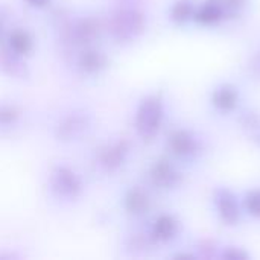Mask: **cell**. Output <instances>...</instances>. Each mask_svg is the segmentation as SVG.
Segmentation results:
<instances>
[{
  "mask_svg": "<svg viewBox=\"0 0 260 260\" xmlns=\"http://www.w3.org/2000/svg\"><path fill=\"white\" fill-rule=\"evenodd\" d=\"M104 26L114 43L126 46L145 35L148 29V15L139 5L120 2L107 14Z\"/></svg>",
  "mask_w": 260,
  "mask_h": 260,
  "instance_id": "obj_1",
  "label": "cell"
},
{
  "mask_svg": "<svg viewBox=\"0 0 260 260\" xmlns=\"http://www.w3.org/2000/svg\"><path fill=\"white\" fill-rule=\"evenodd\" d=\"M46 189L49 197L61 206L78 203L85 193V181L82 175L69 163H53L46 175Z\"/></svg>",
  "mask_w": 260,
  "mask_h": 260,
  "instance_id": "obj_2",
  "label": "cell"
},
{
  "mask_svg": "<svg viewBox=\"0 0 260 260\" xmlns=\"http://www.w3.org/2000/svg\"><path fill=\"white\" fill-rule=\"evenodd\" d=\"M166 113V99L161 91H151L139 101L134 111V129L143 143H152L161 134Z\"/></svg>",
  "mask_w": 260,
  "mask_h": 260,
  "instance_id": "obj_3",
  "label": "cell"
},
{
  "mask_svg": "<svg viewBox=\"0 0 260 260\" xmlns=\"http://www.w3.org/2000/svg\"><path fill=\"white\" fill-rule=\"evenodd\" d=\"M94 128V114L81 105L61 111L52 123V136L62 145L82 142Z\"/></svg>",
  "mask_w": 260,
  "mask_h": 260,
  "instance_id": "obj_4",
  "label": "cell"
},
{
  "mask_svg": "<svg viewBox=\"0 0 260 260\" xmlns=\"http://www.w3.org/2000/svg\"><path fill=\"white\" fill-rule=\"evenodd\" d=\"M133 155V142L128 137H110L99 143L91 155L94 171L104 177H114L120 174Z\"/></svg>",
  "mask_w": 260,
  "mask_h": 260,
  "instance_id": "obj_5",
  "label": "cell"
},
{
  "mask_svg": "<svg viewBox=\"0 0 260 260\" xmlns=\"http://www.w3.org/2000/svg\"><path fill=\"white\" fill-rule=\"evenodd\" d=\"M168 155L178 163H193L204 152V139L192 128L174 126L168 131L166 139Z\"/></svg>",
  "mask_w": 260,
  "mask_h": 260,
  "instance_id": "obj_6",
  "label": "cell"
},
{
  "mask_svg": "<svg viewBox=\"0 0 260 260\" xmlns=\"http://www.w3.org/2000/svg\"><path fill=\"white\" fill-rule=\"evenodd\" d=\"M178 165L180 163L169 155L157 157L146 169L148 187L165 193L178 190L184 183V174Z\"/></svg>",
  "mask_w": 260,
  "mask_h": 260,
  "instance_id": "obj_7",
  "label": "cell"
},
{
  "mask_svg": "<svg viewBox=\"0 0 260 260\" xmlns=\"http://www.w3.org/2000/svg\"><path fill=\"white\" fill-rule=\"evenodd\" d=\"M212 203L219 222L225 227H236L244 216L242 201L230 187L218 186L212 193Z\"/></svg>",
  "mask_w": 260,
  "mask_h": 260,
  "instance_id": "obj_8",
  "label": "cell"
},
{
  "mask_svg": "<svg viewBox=\"0 0 260 260\" xmlns=\"http://www.w3.org/2000/svg\"><path fill=\"white\" fill-rule=\"evenodd\" d=\"M70 58L75 72L82 78H98L110 66L108 53L96 44L78 49L70 55Z\"/></svg>",
  "mask_w": 260,
  "mask_h": 260,
  "instance_id": "obj_9",
  "label": "cell"
},
{
  "mask_svg": "<svg viewBox=\"0 0 260 260\" xmlns=\"http://www.w3.org/2000/svg\"><path fill=\"white\" fill-rule=\"evenodd\" d=\"M120 206L129 218L143 219L151 213L154 201L148 186L133 184L125 187V190L122 192Z\"/></svg>",
  "mask_w": 260,
  "mask_h": 260,
  "instance_id": "obj_10",
  "label": "cell"
},
{
  "mask_svg": "<svg viewBox=\"0 0 260 260\" xmlns=\"http://www.w3.org/2000/svg\"><path fill=\"white\" fill-rule=\"evenodd\" d=\"M146 229L154 244L160 247V245H169L175 242L178 236L181 235L183 225L175 215L169 212H163V213L155 215Z\"/></svg>",
  "mask_w": 260,
  "mask_h": 260,
  "instance_id": "obj_11",
  "label": "cell"
},
{
  "mask_svg": "<svg viewBox=\"0 0 260 260\" xmlns=\"http://www.w3.org/2000/svg\"><path fill=\"white\" fill-rule=\"evenodd\" d=\"M209 102L219 114H233L241 107V90L232 82H221L212 91Z\"/></svg>",
  "mask_w": 260,
  "mask_h": 260,
  "instance_id": "obj_12",
  "label": "cell"
},
{
  "mask_svg": "<svg viewBox=\"0 0 260 260\" xmlns=\"http://www.w3.org/2000/svg\"><path fill=\"white\" fill-rule=\"evenodd\" d=\"M3 38H5L3 44L18 56H23L27 59L35 52V47H37L35 37L32 30L24 26H12L11 29L5 32Z\"/></svg>",
  "mask_w": 260,
  "mask_h": 260,
  "instance_id": "obj_13",
  "label": "cell"
},
{
  "mask_svg": "<svg viewBox=\"0 0 260 260\" xmlns=\"http://www.w3.org/2000/svg\"><path fill=\"white\" fill-rule=\"evenodd\" d=\"M229 21L222 0H201L197 3L193 23L203 27H215Z\"/></svg>",
  "mask_w": 260,
  "mask_h": 260,
  "instance_id": "obj_14",
  "label": "cell"
},
{
  "mask_svg": "<svg viewBox=\"0 0 260 260\" xmlns=\"http://www.w3.org/2000/svg\"><path fill=\"white\" fill-rule=\"evenodd\" d=\"M0 73L15 81H27L32 75L26 58L15 55L5 44L0 46Z\"/></svg>",
  "mask_w": 260,
  "mask_h": 260,
  "instance_id": "obj_15",
  "label": "cell"
},
{
  "mask_svg": "<svg viewBox=\"0 0 260 260\" xmlns=\"http://www.w3.org/2000/svg\"><path fill=\"white\" fill-rule=\"evenodd\" d=\"M24 120V108L12 99H0V133H12Z\"/></svg>",
  "mask_w": 260,
  "mask_h": 260,
  "instance_id": "obj_16",
  "label": "cell"
},
{
  "mask_svg": "<svg viewBox=\"0 0 260 260\" xmlns=\"http://www.w3.org/2000/svg\"><path fill=\"white\" fill-rule=\"evenodd\" d=\"M238 123L245 137L260 148V111L250 107L238 110Z\"/></svg>",
  "mask_w": 260,
  "mask_h": 260,
  "instance_id": "obj_17",
  "label": "cell"
},
{
  "mask_svg": "<svg viewBox=\"0 0 260 260\" xmlns=\"http://www.w3.org/2000/svg\"><path fill=\"white\" fill-rule=\"evenodd\" d=\"M125 251L133 254V256H140L148 253L149 250L155 248L157 245L151 239L148 229H136L126 233L125 242H123Z\"/></svg>",
  "mask_w": 260,
  "mask_h": 260,
  "instance_id": "obj_18",
  "label": "cell"
},
{
  "mask_svg": "<svg viewBox=\"0 0 260 260\" xmlns=\"http://www.w3.org/2000/svg\"><path fill=\"white\" fill-rule=\"evenodd\" d=\"M197 9L195 0H174L168 8V18L174 26L183 27L193 23Z\"/></svg>",
  "mask_w": 260,
  "mask_h": 260,
  "instance_id": "obj_19",
  "label": "cell"
},
{
  "mask_svg": "<svg viewBox=\"0 0 260 260\" xmlns=\"http://www.w3.org/2000/svg\"><path fill=\"white\" fill-rule=\"evenodd\" d=\"M241 201L244 213L254 219H260V187L248 189L241 198Z\"/></svg>",
  "mask_w": 260,
  "mask_h": 260,
  "instance_id": "obj_20",
  "label": "cell"
},
{
  "mask_svg": "<svg viewBox=\"0 0 260 260\" xmlns=\"http://www.w3.org/2000/svg\"><path fill=\"white\" fill-rule=\"evenodd\" d=\"M222 2L227 12V20H235L241 17L250 5V0H222Z\"/></svg>",
  "mask_w": 260,
  "mask_h": 260,
  "instance_id": "obj_21",
  "label": "cell"
},
{
  "mask_svg": "<svg viewBox=\"0 0 260 260\" xmlns=\"http://www.w3.org/2000/svg\"><path fill=\"white\" fill-rule=\"evenodd\" d=\"M218 257L222 259H232V260H241V259H250V253L245 251V248L238 247V245H222L219 248Z\"/></svg>",
  "mask_w": 260,
  "mask_h": 260,
  "instance_id": "obj_22",
  "label": "cell"
},
{
  "mask_svg": "<svg viewBox=\"0 0 260 260\" xmlns=\"http://www.w3.org/2000/svg\"><path fill=\"white\" fill-rule=\"evenodd\" d=\"M247 69H248V73H250L254 79L260 81V47H257L256 50H253L251 55L248 56Z\"/></svg>",
  "mask_w": 260,
  "mask_h": 260,
  "instance_id": "obj_23",
  "label": "cell"
},
{
  "mask_svg": "<svg viewBox=\"0 0 260 260\" xmlns=\"http://www.w3.org/2000/svg\"><path fill=\"white\" fill-rule=\"evenodd\" d=\"M23 2H24L29 8H32V9H38V11H41V9H47V8H50L53 0H23Z\"/></svg>",
  "mask_w": 260,
  "mask_h": 260,
  "instance_id": "obj_24",
  "label": "cell"
},
{
  "mask_svg": "<svg viewBox=\"0 0 260 260\" xmlns=\"http://www.w3.org/2000/svg\"><path fill=\"white\" fill-rule=\"evenodd\" d=\"M5 23H6V8L5 6H0V41L3 40L5 37Z\"/></svg>",
  "mask_w": 260,
  "mask_h": 260,
  "instance_id": "obj_25",
  "label": "cell"
},
{
  "mask_svg": "<svg viewBox=\"0 0 260 260\" xmlns=\"http://www.w3.org/2000/svg\"><path fill=\"white\" fill-rule=\"evenodd\" d=\"M120 2H129V3H136V0H120Z\"/></svg>",
  "mask_w": 260,
  "mask_h": 260,
  "instance_id": "obj_26",
  "label": "cell"
}]
</instances>
